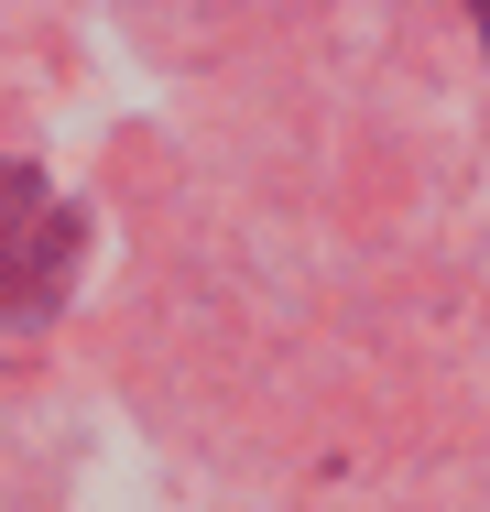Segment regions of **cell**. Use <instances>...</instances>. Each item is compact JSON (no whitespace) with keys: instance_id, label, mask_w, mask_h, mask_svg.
<instances>
[{"instance_id":"1","label":"cell","mask_w":490,"mask_h":512,"mask_svg":"<svg viewBox=\"0 0 490 512\" xmlns=\"http://www.w3.org/2000/svg\"><path fill=\"white\" fill-rule=\"evenodd\" d=\"M66 207L44 175H22V164H0V306H33V295H55L66 284Z\"/></svg>"},{"instance_id":"2","label":"cell","mask_w":490,"mask_h":512,"mask_svg":"<svg viewBox=\"0 0 490 512\" xmlns=\"http://www.w3.org/2000/svg\"><path fill=\"white\" fill-rule=\"evenodd\" d=\"M480 44H490V11H480Z\"/></svg>"}]
</instances>
